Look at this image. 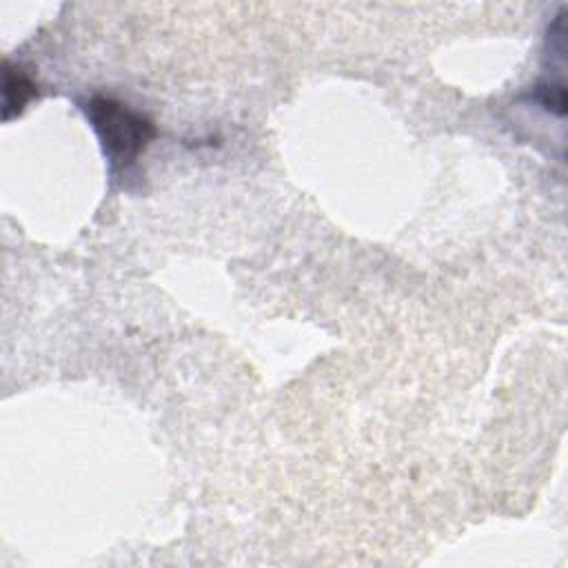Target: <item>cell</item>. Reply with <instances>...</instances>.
Returning a JSON list of instances; mask_svg holds the SVG:
<instances>
[{
	"label": "cell",
	"mask_w": 568,
	"mask_h": 568,
	"mask_svg": "<svg viewBox=\"0 0 568 568\" xmlns=\"http://www.w3.org/2000/svg\"><path fill=\"white\" fill-rule=\"evenodd\" d=\"M33 93L36 84L31 78L4 62V120H9L13 113H20Z\"/></svg>",
	"instance_id": "7a4b0ae2"
},
{
	"label": "cell",
	"mask_w": 568,
	"mask_h": 568,
	"mask_svg": "<svg viewBox=\"0 0 568 568\" xmlns=\"http://www.w3.org/2000/svg\"><path fill=\"white\" fill-rule=\"evenodd\" d=\"M84 113L113 166H131L155 138V126L144 113L133 111L113 98H91L84 104Z\"/></svg>",
	"instance_id": "6da1fadb"
}]
</instances>
